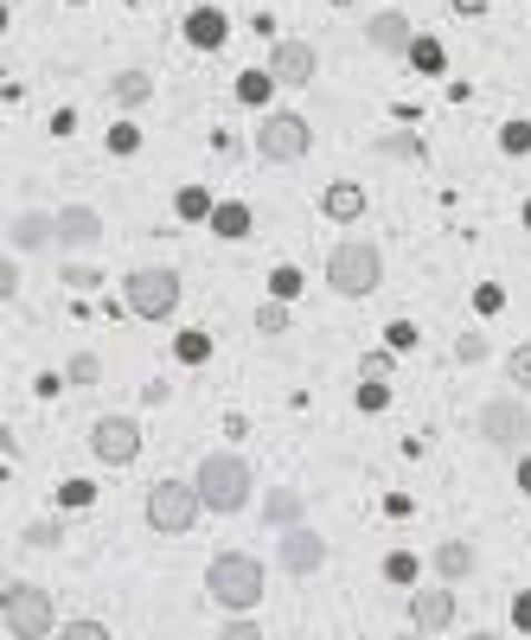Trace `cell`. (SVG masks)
<instances>
[{"label":"cell","mask_w":531,"mask_h":640,"mask_svg":"<svg viewBox=\"0 0 531 640\" xmlns=\"http://www.w3.org/2000/svg\"><path fill=\"white\" fill-rule=\"evenodd\" d=\"M212 230H218V237H250V205H218V211H212Z\"/></svg>","instance_id":"603a6c76"},{"label":"cell","mask_w":531,"mask_h":640,"mask_svg":"<svg viewBox=\"0 0 531 640\" xmlns=\"http://www.w3.org/2000/svg\"><path fill=\"white\" fill-rule=\"evenodd\" d=\"M410 65H416V71H442V46H435V39H416V46H410Z\"/></svg>","instance_id":"d6a6232c"},{"label":"cell","mask_w":531,"mask_h":640,"mask_svg":"<svg viewBox=\"0 0 531 640\" xmlns=\"http://www.w3.org/2000/svg\"><path fill=\"white\" fill-rule=\"evenodd\" d=\"M321 211H327V218H340V225H353L358 211H365V186H353V179H333L327 193H321Z\"/></svg>","instance_id":"2e32d148"},{"label":"cell","mask_w":531,"mask_h":640,"mask_svg":"<svg viewBox=\"0 0 531 640\" xmlns=\"http://www.w3.org/2000/svg\"><path fill=\"white\" fill-rule=\"evenodd\" d=\"M468 640H500V634H486V628H481V634H468Z\"/></svg>","instance_id":"7dc6e473"},{"label":"cell","mask_w":531,"mask_h":640,"mask_svg":"<svg viewBox=\"0 0 531 640\" xmlns=\"http://www.w3.org/2000/svg\"><path fill=\"white\" fill-rule=\"evenodd\" d=\"M58 640H109V628H102V621H90V614H77V621H65V628H58Z\"/></svg>","instance_id":"f1b7e54d"},{"label":"cell","mask_w":531,"mask_h":640,"mask_svg":"<svg viewBox=\"0 0 531 640\" xmlns=\"http://www.w3.org/2000/svg\"><path fill=\"white\" fill-rule=\"evenodd\" d=\"M0 628L13 640H46L58 628V602L39 583H7L0 589Z\"/></svg>","instance_id":"3957f363"},{"label":"cell","mask_w":531,"mask_h":640,"mask_svg":"<svg viewBox=\"0 0 531 640\" xmlns=\"http://www.w3.org/2000/svg\"><path fill=\"white\" fill-rule=\"evenodd\" d=\"M174 211H179V218H186V225H199V218H212L218 205H212V193H205V186H179Z\"/></svg>","instance_id":"44dd1931"},{"label":"cell","mask_w":531,"mask_h":640,"mask_svg":"<svg viewBox=\"0 0 531 640\" xmlns=\"http://www.w3.org/2000/svg\"><path fill=\"white\" fill-rule=\"evenodd\" d=\"M302 512H307V500L295 493V486H276V493L263 500V519H269L276 532H295V525H302Z\"/></svg>","instance_id":"ac0fdd59"},{"label":"cell","mask_w":531,"mask_h":640,"mask_svg":"<svg viewBox=\"0 0 531 640\" xmlns=\"http://www.w3.org/2000/svg\"><path fill=\"white\" fill-rule=\"evenodd\" d=\"M307 148H314V128H307V116H295V109L263 116V128H256V154H263V160L288 167V160H302Z\"/></svg>","instance_id":"52a82bcc"},{"label":"cell","mask_w":531,"mask_h":640,"mask_svg":"<svg viewBox=\"0 0 531 640\" xmlns=\"http://www.w3.org/2000/svg\"><path fill=\"white\" fill-rule=\"evenodd\" d=\"M455 358H461V365H481V358H486V339H481V333H461V339H455Z\"/></svg>","instance_id":"d590c367"},{"label":"cell","mask_w":531,"mask_h":640,"mask_svg":"<svg viewBox=\"0 0 531 640\" xmlns=\"http://www.w3.org/2000/svg\"><path fill=\"white\" fill-rule=\"evenodd\" d=\"M109 97L122 102V109H141V102L154 97V77L148 71H116L109 77Z\"/></svg>","instance_id":"ffe728a7"},{"label":"cell","mask_w":531,"mask_h":640,"mask_svg":"<svg viewBox=\"0 0 531 640\" xmlns=\"http://www.w3.org/2000/svg\"><path fill=\"white\" fill-rule=\"evenodd\" d=\"M314 71H321V58H314L307 39H276V58H269V77H276V83L302 90V83H314Z\"/></svg>","instance_id":"7c38bea8"},{"label":"cell","mask_w":531,"mask_h":640,"mask_svg":"<svg viewBox=\"0 0 531 640\" xmlns=\"http://www.w3.org/2000/svg\"><path fill=\"white\" fill-rule=\"evenodd\" d=\"M507 378L519 384V391H531V346H512L507 353Z\"/></svg>","instance_id":"1f68e13d"},{"label":"cell","mask_w":531,"mask_h":640,"mask_svg":"<svg viewBox=\"0 0 531 640\" xmlns=\"http://www.w3.org/2000/svg\"><path fill=\"white\" fill-rule=\"evenodd\" d=\"M174 353H179V365H205V358H212V333H179L174 339Z\"/></svg>","instance_id":"cb8c5ba5"},{"label":"cell","mask_w":531,"mask_h":640,"mask_svg":"<svg viewBox=\"0 0 531 640\" xmlns=\"http://www.w3.org/2000/svg\"><path fill=\"white\" fill-rule=\"evenodd\" d=\"M90 500H97V486H90V481H65V486H58V506H65V512H83Z\"/></svg>","instance_id":"484cf974"},{"label":"cell","mask_w":531,"mask_h":640,"mask_svg":"<svg viewBox=\"0 0 531 640\" xmlns=\"http://www.w3.org/2000/svg\"><path fill=\"white\" fill-rule=\"evenodd\" d=\"M269 97H276V77H269V71H244V77H237V102L263 109Z\"/></svg>","instance_id":"7402d4cb"},{"label":"cell","mask_w":531,"mask_h":640,"mask_svg":"<svg viewBox=\"0 0 531 640\" xmlns=\"http://www.w3.org/2000/svg\"><path fill=\"white\" fill-rule=\"evenodd\" d=\"M449 7H455V13H468V20H474V13H486V7H493V0H449Z\"/></svg>","instance_id":"ee69618b"},{"label":"cell","mask_w":531,"mask_h":640,"mask_svg":"<svg viewBox=\"0 0 531 640\" xmlns=\"http://www.w3.org/2000/svg\"><path fill=\"white\" fill-rule=\"evenodd\" d=\"M435 570H442V583H461V577H474V544H468V538H449V544H435Z\"/></svg>","instance_id":"d6986e66"},{"label":"cell","mask_w":531,"mask_h":640,"mask_svg":"<svg viewBox=\"0 0 531 640\" xmlns=\"http://www.w3.org/2000/svg\"><path fill=\"white\" fill-rule=\"evenodd\" d=\"M365 39H372L378 51H391V58H410V46H416V32H410V20L397 13V7L372 13V20H365Z\"/></svg>","instance_id":"4fadbf2b"},{"label":"cell","mask_w":531,"mask_h":640,"mask_svg":"<svg viewBox=\"0 0 531 640\" xmlns=\"http://www.w3.org/2000/svg\"><path fill=\"white\" fill-rule=\"evenodd\" d=\"M269 295H276V302H295V295H302V269H288V263H282L276 276H269Z\"/></svg>","instance_id":"f546056e"},{"label":"cell","mask_w":531,"mask_h":640,"mask_svg":"<svg viewBox=\"0 0 531 640\" xmlns=\"http://www.w3.org/2000/svg\"><path fill=\"white\" fill-rule=\"evenodd\" d=\"M512 621H519V628H525V634H531V589H525V595H519V602H512Z\"/></svg>","instance_id":"7bdbcfd3"},{"label":"cell","mask_w":531,"mask_h":640,"mask_svg":"<svg viewBox=\"0 0 531 640\" xmlns=\"http://www.w3.org/2000/svg\"><path fill=\"white\" fill-rule=\"evenodd\" d=\"M193 486H199V500L212 512H244L250 506V461L230 455V449H218V455L199 461V474H193Z\"/></svg>","instance_id":"7a4b0ae2"},{"label":"cell","mask_w":531,"mask_h":640,"mask_svg":"<svg viewBox=\"0 0 531 640\" xmlns=\"http://www.w3.org/2000/svg\"><path fill=\"white\" fill-rule=\"evenodd\" d=\"M135 148H141L135 122H116V128H109V154H135Z\"/></svg>","instance_id":"8d00e7d4"},{"label":"cell","mask_w":531,"mask_h":640,"mask_svg":"<svg viewBox=\"0 0 531 640\" xmlns=\"http://www.w3.org/2000/svg\"><path fill=\"white\" fill-rule=\"evenodd\" d=\"M71 7H83V0H71Z\"/></svg>","instance_id":"681fc988"},{"label":"cell","mask_w":531,"mask_h":640,"mask_svg":"<svg viewBox=\"0 0 531 640\" xmlns=\"http://www.w3.org/2000/svg\"><path fill=\"white\" fill-rule=\"evenodd\" d=\"M225 32H230V20L218 13V7H193V13H186V39H193L199 51H218L225 46Z\"/></svg>","instance_id":"5bb4252c"},{"label":"cell","mask_w":531,"mask_h":640,"mask_svg":"<svg viewBox=\"0 0 531 640\" xmlns=\"http://www.w3.org/2000/svg\"><path fill=\"white\" fill-rule=\"evenodd\" d=\"M500 302H507L500 282H481V288H474V307H481V314H500Z\"/></svg>","instance_id":"f35d334b"},{"label":"cell","mask_w":531,"mask_h":640,"mask_svg":"<svg viewBox=\"0 0 531 640\" xmlns=\"http://www.w3.org/2000/svg\"><path fill=\"white\" fill-rule=\"evenodd\" d=\"M525 225H531V205H525Z\"/></svg>","instance_id":"c3c4849f"},{"label":"cell","mask_w":531,"mask_h":640,"mask_svg":"<svg viewBox=\"0 0 531 640\" xmlns=\"http://www.w3.org/2000/svg\"><path fill=\"white\" fill-rule=\"evenodd\" d=\"M397 640H430V634H416V628H410V634H397Z\"/></svg>","instance_id":"bcb514c9"},{"label":"cell","mask_w":531,"mask_h":640,"mask_svg":"<svg viewBox=\"0 0 531 640\" xmlns=\"http://www.w3.org/2000/svg\"><path fill=\"white\" fill-rule=\"evenodd\" d=\"M276 558H282V570H288V577H314V570L327 563V538L314 532V525H295V532H282Z\"/></svg>","instance_id":"30bf717a"},{"label":"cell","mask_w":531,"mask_h":640,"mask_svg":"<svg viewBox=\"0 0 531 640\" xmlns=\"http://www.w3.org/2000/svg\"><path fill=\"white\" fill-rule=\"evenodd\" d=\"M519 486H525V493H531V455L519 461Z\"/></svg>","instance_id":"f6af8a7d"},{"label":"cell","mask_w":531,"mask_h":640,"mask_svg":"<svg viewBox=\"0 0 531 640\" xmlns=\"http://www.w3.org/2000/svg\"><path fill=\"white\" fill-rule=\"evenodd\" d=\"M256 333H288V302H263V307H256Z\"/></svg>","instance_id":"83f0119b"},{"label":"cell","mask_w":531,"mask_h":640,"mask_svg":"<svg viewBox=\"0 0 531 640\" xmlns=\"http://www.w3.org/2000/svg\"><path fill=\"white\" fill-rule=\"evenodd\" d=\"M384 583H416V558H410V551H391V558H384Z\"/></svg>","instance_id":"4dcf8cb0"},{"label":"cell","mask_w":531,"mask_h":640,"mask_svg":"<svg viewBox=\"0 0 531 640\" xmlns=\"http://www.w3.org/2000/svg\"><path fill=\"white\" fill-rule=\"evenodd\" d=\"M0 295H20V263H13V256L0 263Z\"/></svg>","instance_id":"60d3db41"},{"label":"cell","mask_w":531,"mask_h":640,"mask_svg":"<svg viewBox=\"0 0 531 640\" xmlns=\"http://www.w3.org/2000/svg\"><path fill=\"white\" fill-rule=\"evenodd\" d=\"M7 237H13V250H39L46 237H58V211H20Z\"/></svg>","instance_id":"e0dca14e"},{"label":"cell","mask_w":531,"mask_h":640,"mask_svg":"<svg viewBox=\"0 0 531 640\" xmlns=\"http://www.w3.org/2000/svg\"><path fill=\"white\" fill-rule=\"evenodd\" d=\"M90 449H97V461H109V467H128V461L141 455V423H135V416H97V423H90Z\"/></svg>","instance_id":"9c48e42d"},{"label":"cell","mask_w":531,"mask_h":640,"mask_svg":"<svg viewBox=\"0 0 531 640\" xmlns=\"http://www.w3.org/2000/svg\"><path fill=\"white\" fill-rule=\"evenodd\" d=\"M410 628L416 634H442V628H455V589L442 583V589H416L410 595Z\"/></svg>","instance_id":"8fae6325"},{"label":"cell","mask_w":531,"mask_h":640,"mask_svg":"<svg viewBox=\"0 0 531 640\" xmlns=\"http://www.w3.org/2000/svg\"><path fill=\"white\" fill-rule=\"evenodd\" d=\"M481 435L493 449H525L531 442V410L519 397H486L481 404Z\"/></svg>","instance_id":"ba28073f"},{"label":"cell","mask_w":531,"mask_h":640,"mask_svg":"<svg viewBox=\"0 0 531 640\" xmlns=\"http://www.w3.org/2000/svg\"><path fill=\"white\" fill-rule=\"evenodd\" d=\"M358 410H372V416H378V410H391V384L365 378V384H358Z\"/></svg>","instance_id":"4316f807"},{"label":"cell","mask_w":531,"mask_h":640,"mask_svg":"<svg viewBox=\"0 0 531 640\" xmlns=\"http://www.w3.org/2000/svg\"><path fill=\"white\" fill-rule=\"evenodd\" d=\"M218 640H263V628H256L250 614H230L225 628H218Z\"/></svg>","instance_id":"e575fe53"},{"label":"cell","mask_w":531,"mask_h":640,"mask_svg":"<svg viewBox=\"0 0 531 640\" xmlns=\"http://www.w3.org/2000/svg\"><path fill=\"white\" fill-rule=\"evenodd\" d=\"M384 282V256H378V244H333V256H327V288L333 295H346V302H358V295H372Z\"/></svg>","instance_id":"277c9868"},{"label":"cell","mask_w":531,"mask_h":640,"mask_svg":"<svg viewBox=\"0 0 531 640\" xmlns=\"http://www.w3.org/2000/svg\"><path fill=\"white\" fill-rule=\"evenodd\" d=\"M122 295H128V314H141V321H167L179 307V269H135V276L122 282Z\"/></svg>","instance_id":"8992f818"},{"label":"cell","mask_w":531,"mask_h":640,"mask_svg":"<svg viewBox=\"0 0 531 640\" xmlns=\"http://www.w3.org/2000/svg\"><path fill=\"white\" fill-rule=\"evenodd\" d=\"M97 237H102V218L90 205H65L58 211V244H97Z\"/></svg>","instance_id":"9a60e30c"},{"label":"cell","mask_w":531,"mask_h":640,"mask_svg":"<svg viewBox=\"0 0 531 640\" xmlns=\"http://www.w3.org/2000/svg\"><path fill=\"white\" fill-rule=\"evenodd\" d=\"M199 512H205V500H199V486H193V481H154L148 486V525L160 538L193 532V525H199Z\"/></svg>","instance_id":"5b68a950"},{"label":"cell","mask_w":531,"mask_h":640,"mask_svg":"<svg viewBox=\"0 0 531 640\" xmlns=\"http://www.w3.org/2000/svg\"><path fill=\"white\" fill-rule=\"evenodd\" d=\"M97 372H102V365H97V353H77L65 378H71V384H97Z\"/></svg>","instance_id":"74e56055"},{"label":"cell","mask_w":531,"mask_h":640,"mask_svg":"<svg viewBox=\"0 0 531 640\" xmlns=\"http://www.w3.org/2000/svg\"><path fill=\"white\" fill-rule=\"evenodd\" d=\"M391 372V353H365V378H384Z\"/></svg>","instance_id":"b9f144b4"},{"label":"cell","mask_w":531,"mask_h":640,"mask_svg":"<svg viewBox=\"0 0 531 640\" xmlns=\"http://www.w3.org/2000/svg\"><path fill=\"white\" fill-rule=\"evenodd\" d=\"M500 148H507V154H531V122H507V128H500Z\"/></svg>","instance_id":"836d02e7"},{"label":"cell","mask_w":531,"mask_h":640,"mask_svg":"<svg viewBox=\"0 0 531 640\" xmlns=\"http://www.w3.org/2000/svg\"><path fill=\"white\" fill-rule=\"evenodd\" d=\"M391 346H397V353H410V346H416V327H410V321H391Z\"/></svg>","instance_id":"ab89813d"},{"label":"cell","mask_w":531,"mask_h":640,"mask_svg":"<svg viewBox=\"0 0 531 640\" xmlns=\"http://www.w3.org/2000/svg\"><path fill=\"white\" fill-rule=\"evenodd\" d=\"M26 544H32V551H58V544H65V525H58V519H39V525H26Z\"/></svg>","instance_id":"d4e9b609"},{"label":"cell","mask_w":531,"mask_h":640,"mask_svg":"<svg viewBox=\"0 0 531 640\" xmlns=\"http://www.w3.org/2000/svg\"><path fill=\"white\" fill-rule=\"evenodd\" d=\"M205 595L230 614H250L256 602H263V563H256L250 551H218L212 570H205Z\"/></svg>","instance_id":"6da1fadb"}]
</instances>
